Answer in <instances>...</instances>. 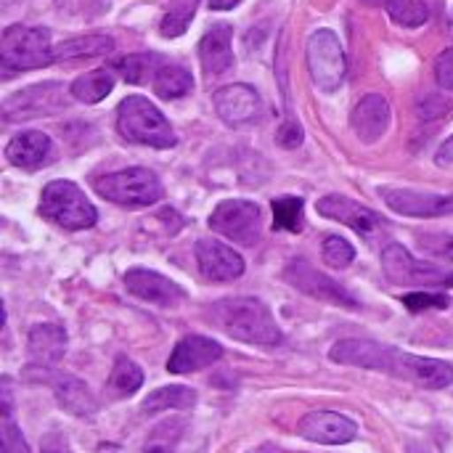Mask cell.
Wrapping results in <instances>:
<instances>
[{
  "label": "cell",
  "mask_w": 453,
  "mask_h": 453,
  "mask_svg": "<svg viewBox=\"0 0 453 453\" xmlns=\"http://www.w3.org/2000/svg\"><path fill=\"white\" fill-rule=\"evenodd\" d=\"M329 358L342 366L382 372V374L422 385L427 390H443L453 385V366L449 361L411 356V353H403L398 348L380 345L372 340H342L329 350Z\"/></svg>",
  "instance_id": "obj_1"
},
{
  "label": "cell",
  "mask_w": 453,
  "mask_h": 453,
  "mask_svg": "<svg viewBox=\"0 0 453 453\" xmlns=\"http://www.w3.org/2000/svg\"><path fill=\"white\" fill-rule=\"evenodd\" d=\"M212 324L223 329L228 337L260 345V348H279L284 334L271 313V308L257 297H226L210 308Z\"/></svg>",
  "instance_id": "obj_2"
},
{
  "label": "cell",
  "mask_w": 453,
  "mask_h": 453,
  "mask_svg": "<svg viewBox=\"0 0 453 453\" xmlns=\"http://www.w3.org/2000/svg\"><path fill=\"white\" fill-rule=\"evenodd\" d=\"M117 130L125 141L151 149H173L178 135L170 119L143 96H127L117 109Z\"/></svg>",
  "instance_id": "obj_3"
},
{
  "label": "cell",
  "mask_w": 453,
  "mask_h": 453,
  "mask_svg": "<svg viewBox=\"0 0 453 453\" xmlns=\"http://www.w3.org/2000/svg\"><path fill=\"white\" fill-rule=\"evenodd\" d=\"M40 215L64 231L93 228L98 212L82 188L72 180H50L40 194Z\"/></svg>",
  "instance_id": "obj_4"
},
{
  "label": "cell",
  "mask_w": 453,
  "mask_h": 453,
  "mask_svg": "<svg viewBox=\"0 0 453 453\" xmlns=\"http://www.w3.org/2000/svg\"><path fill=\"white\" fill-rule=\"evenodd\" d=\"M53 61H56V56H53L48 29L27 27V24L5 27V32L0 37V64H3L5 74L42 69Z\"/></svg>",
  "instance_id": "obj_5"
},
{
  "label": "cell",
  "mask_w": 453,
  "mask_h": 453,
  "mask_svg": "<svg viewBox=\"0 0 453 453\" xmlns=\"http://www.w3.org/2000/svg\"><path fill=\"white\" fill-rule=\"evenodd\" d=\"M93 188L104 199L122 204V207H149V204H157L165 194L157 173H151L149 167H127V170L101 175L93 180Z\"/></svg>",
  "instance_id": "obj_6"
},
{
  "label": "cell",
  "mask_w": 453,
  "mask_h": 453,
  "mask_svg": "<svg viewBox=\"0 0 453 453\" xmlns=\"http://www.w3.org/2000/svg\"><path fill=\"white\" fill-rule=\"evenodd\" d=\"M305 58H308L311 80L319 90H324V93L340 90V85L345 82L348 58H345L340 37L332 29H316L308 37Z\"/></svg>",
  "instance_id": "obj_7"
},
{
  "label": "cell",
  "mask_w": 453,
  "mask_h": 453,
  "mask_svg": "<svg viewBox=\"0 0 453 453\" xmlns=\"http://www.w3.org/2000/svg\"><path fill=\"white\" fill-rule=\"evenodd\" d=\"M72 90L61 82H40L29 85L3 101V119L5 122H24L37 117H50L66 109Z\"/></svg>",
  "instance_id": "obj_8"
},
{
  "label": "cell",
  "mask_w": 453,
  "mask_h": 453,
  "mask_svg": "<svg viewBox=\"0 0 453 453\" xmlns=\"http://www.w3.org/2000/svg\"><path fill=\"white\" fill-rule=\"evenodd\" d=\"M382 271L401 287H453V271L417 260L406 247L388 244L382 250Z\"/></svg>",
  "instance_id": "obj_9"
},
{
  "label": "cell",
  "mask_w": 453,
  "mask_h": 453,
  "mask_svg": "<svg viewBox=\"0 0 453 453\" xmlns=\"http://www.w3.org/2000/svg\"><path fill=\"white\" fill-rule=\"evenodd\" d=\"M210 228L242 247H255L263 236V215L255 202L226 199L210 215Z\"/></svg>",
  "instance_id": "obj_10"
},
{
  "label": "cell",
  "mask_w": 453,
  "mask_h": 453,
  "mask_svg": "<svg viewBox=\"0 0 453 453\" xmlns=\"http://www.w3.org/2000/svg\"><path fill=\"white\" fill-rule=\"evenodd\" d=\"M284 279H287L295 289H300L303 295H308V297H313V300H321V303H329V305H340V308H350V311L358 308L356 297H353L345 287H340V281H334V279H329L326 273L316 271V268H313L308 260H303V257H295V260L284 268Z\"/></svg>",
  "instance_id": "obj_11"
},
{
  "label": "cell",
  "mask_w": 453,
  "mask_h": 453,
  "mask_svg": "<svg viewBox=\"0 0 453 453\" xmlns=\"http://www.w3.org/2000/svg\"><path fill=\"white\" fill-rule=\"evenodd\" d=\"M215 111L218 117L228 125V127H247L255 125L263 114V98L252 85L244 82H234L226 85L220 90H215L212 96Z\"/></svg>",
  "instance_id": "obj_12"
},
{
  "label": "cell",
  "mask_w": 453,
  "mask_h": 453,
  "mask_svg": "<svg viewBox=\"0 0 453 453\" xmlns=\"http://www.w3.org/2000/svg\"><path fill=\"white\" fill-rule=\"evenodd\" d=\"M380 196L393 212L406 215V218H438V215L453 212V194H422L411 188L382 186Z\"/></svg>",
  "instance_id": "obj_13"
},
{
  "label": "cell",
  "mask_w": 453,
  "mask_h": 453,
  "mask_svg": "<svg viewBox=\"0 0 453 453\" xmlns=\"http://www.w3.org/2000/svg\"><path fill=\"white\" fill-rule=\"evenodd\" d=\"M194 252H196L199 273L207 281L226 284V281H234L244 273V257L234 247H228L218 239H199Z\"/></svg>",
  "instance_id": "obj_14"
},
{
  "label": "cell",
  "mask_w": 453,
  "mask_h": 453,
  "mask_svg": "<svg viewBox=\"0 0 453 453\" xmlns=\"http://www.w3.org/2000/svg\"><path fill=\"white\" fill-rule=\"evenodd\" d=\"M297 433L319 446H345L356 441L358 425L337 411H311L300 419Z\"/></svg>",
  "instance_id": "obj_15"
},
{
  "label": "cell",
  "mask_w": 453,
  "mask_h": 453,
  "mask_svg": "<svg viewBox=\"0 0 453 453\" xmlns=\"http://www.w3.org/2000/svg\"><path fill=\"white\" fill-rule=\"evenodd\" d=\"M316 210L329 218V220H337V223H345L348 228H353L356 234L361 236H372L374 231L385 228L388 223L382 220L380 212H374L372 207H364L342 194H329V196H321Z\"/></svg>",
  "instance_id": "obj_16"
},
{
  "label": "cell",
  "mask_w": 453,
  "mask_h": 453,
  "mask_svg": "<svg viewBox=\"0 0 453 453\" xmlns=\"http://www.w3.org/2000/svg\"><path fill=\"white\" fill-rule=\"evenodd\" d=\"M122 281H125V289L143 303L178 305L186 297V289L180 284H175L173 279H167L157 271H149V268H130Z\"/></svg>",
  "instance_id": "obj_17"
},
{
  "label": "cell",
  "mask_w": 453,
  "mask_h": 453,
  "mask_svg": "<svg viewBox=\"0 0 453 453\" xmlns=\"http://www.w3.org/2000/svg\"><path fill=\"white\" fill-rule=\"evenodd\" d=\"M390 119H393L390 101L382 93H369L356 104L350 114V127L361 143H377L388 133Z\"/></svg>",
  "instance_id": "obj_18"
},
{
  "label": "cell",
  "mask_w": 453,
  "mask_h": 453,
  "mask_svg": "<svg viewBox=\"0 0 453 453\" xmlns=\"http://www.w3.org/2000/svg\"><path fill=\"white\" fill-rule=\"evenodd\" d=\"M220 356H223V348L215 340L202 337V334H188L170 353L167 372L170 374H194V372H202V369L212 366L215 361H220Z\"/></svg>",
  "instance_id": "obj_19"
},
{
  "label": "cell",
  "mask_w": 453,
  "mask_h": 453,
  "mask_svg": "<svg viewBox=\"0 0 453 453\" xmlns=\"http://www.w3.org/2000/svg\"><path fill=\"white\" fill-rule=\"evenodd\" d=\"M5 159L13 165V167H21V170H42L48 167L53 159H56V149H53V141L40 133V130H27V133H19L8 141L5 146Z\"/></svg>",
  "instance_id": "obj_20"
},
{
  "label": "cell",
  "mask_w": 453,
  "mask_h": 453,
  "mask_svg": "<svg viewBox=\"0 0 453 453\" xmlns=\"http://www.w3.org/2000/svg\"><path fill=\"white\" fill-rule=\"evenodd\" d=\"M66 353V332L58 324H37L27 337V356L29 364L37 369L56 366Z\"/></svg>",
  "instance_id": "obj_21"
},
{
  "label": "cell",
  "mask_w": 453,
  "mask_h": 453,
  "mask_svg": "<svg viewBox=\"0 0 453 453\" xmlns=\"http://www.w3.org/2000/svg\"><path fill=\"white\" fill-rule=\"evenodd\" d=\"M231 27L228 24H215L212 29L204 32L199 42V61L207 77H220L234 66V48H231Z\"/></svg>",
  "instance_id": "obj_22"
},
{
  "label": "cell",
  "mask_w": 453,
  "mask_h": 453,
  "mask_svg": "<svg viewBox=\"0 0 453 453\" xmlns=\"http://www.w3.org/2000/svg\"><path fill=\"white\" fill-rule=\"evenodd\" d=\"M53 393L56 401L64 411L74 414V417H93L96 414V398L90 395L88 385L72 374H58L53 380Z\"/></svg>",
  "instance_id": "obj_23"
},
{
  "label": "cell",
  "mask_w": 453,
  "mask_h": 453,
  "mask_svg": "<svg viewBox=\"0 0 453 453\" xmlns=\"http://www.w3.org/2000/svg\"><path fill=\"white\" fill-rule=\"evenodd\" d=\"M114 50V40L109 35H80L72 40H64L53 48L56 61H74V58H96Z\"/></svg>",
  "instance_id": "obj_24"
},
{
  "label": "cell",
  "mask_w": 453,
  "mask_h": 453,
  "mask_svg": "<svg viewBox=\"0 0 453 453\" xmlns=\"http://www.w3.org/2000/svg\"><path fill=\"white\" fill-rule=\"evenodd\" d=\"M151 85H154V93L159 98L175 101V98H183V96H188L194 90V77L180 64H162L159 72L154 74Z\"/></svg>",
  "instance_id": "obj_25"
},
{
  "label": "cell",
  "mask_w": 453,
  "mask_h": 453,
  "mask_svg": "<svg viewBox=\"0 0 453 453\" xmlns=\"http://www.w3.org/2000/svg\"><path fill=\"white\" fill-rule=\"evenodd\" d=\"M0 393H3V414H0V453H32L19 425L13 422V401H11V380L3 377L0 382Z\"/></svg>",
  "instance_id": "obj_26"
},
{
  "label": "cell",
  "mask_w": 453,
  "mask_h": 453,
  "mask_svg": "<svg viewBox=\"0 0 453 453\" xmlns=\"http://www.w3.org/2000/svg\"><path fill=\"white\" fill-rule=\"evenodd\" d=\"M196 403V393L183 385H167L146 395L143 401V414H159V411H178V409H191Z\"/></svg>",
  "instance_id": "obj_27"
},
{
  "label": "cell",
  "mask_w": 453,
  "mask_h": 453,
  "mask_svg": "<svg viewBox=\"0 0 453 453\" xmlns=\"http://www.w3.org/2000/svg\"><path fill=\"white\" fill-rule=\"evenodd\" d=\"M72 98L82 104H98L114 90V74L109 69H93L72 82Z\"/></svg>",
  "instance_id": "obj_28"
},
{
  "label": "cell",
  "mask_w": 453,
  "mask_h": 453,
  "mask_svg": "<svg viewBox=\"0 0 453 453\" xmlns=\"http://www.w3.org/2000/svg\"><path fill=\"white\" fill-rule=\"evenodd\" d=\"M162 61L157 53H133L125 56L114 64V69L130 82V85H146L149 80H154V74L159 72Z\"/></svg>",
  "instance_id": "obj_29"
},
{
  "label": "cell",
  "mask_w": 453,
  "mask_h": 453,
  "mask_svg": "<svg viewBox=\"0 0 453 453\" xmlns=\"http://www.w3.org/2000/svg\"><path fill=\"white\" fill-rule=\"evenodd\" d=\"M141 385H143V372H141V366L133 364L130 358L119 356V358L114 361L111 374H109V390H111V395L127 398V395L138 393Z\"/></svg>",
  "instance_id": "obj_30"
},
{
  "label": "cell",
  "mask_w": 453,
  "mask_h": 453,
  "mask_svg": "<svg viewBox=\"0 0 453 453\" xmlns=\"http://www.w3.org/2000/svg\"><path fill=\"white\" fill-rule=\"evenodd\" d=\"M273 228L300 234L305 226V202L303 196H279L273 199Z\"/></svg>",
  "instance_id": "obj_31"
},
{
  "label": "cell",
  "mask_w": 453,
  "mask_h": 453,
  "mask_svg": "<svg viewBox=\"0 0 453 453\" xmlns=\"http://www.w3.org/2000/svg\"><path fill=\"white\" fill-rule=\"evenodd\" d=\"M380 5L388 8L390 19L401 27L417 29L422 24H427L430 19V8L425 0H380Z\"/></svg>",
  "instance_id": "obj_32"
},
{
  "label": "cell",
  "mask_w": 453,
  "mask_h": 453,
  "mask_svg": "<svg viewBox=\"0 0 453 453\" xmlns=\"http://www.w3.org/2000/svg\"><path fill=\"white\" fill-rule=\"evenodd\" d=\"M167 3L170 5H167V11L162 16L159 32H162V37H180L191 24L199 0H167Z\"/></svg>",
  "instance_id": "obj_33"
},
{
  "label": "cell",
  "mask_w": 453,
  "mask_h": 453,
  "mask_svg": "<svg viewBox=\"0 0 453 453\" xmlns=\"http://www.w3.org/2000/svg\"><path fill=\"white\" fill-rule=\"evenodd\" d=\"M321 255H324V263H326L329 268H337V271L348 268V265L356 260L353 244H350L348 239H342V236H326V242H324V247H321Z\"/></svg>",
  "instance_id": "obj_34"
},
{
  "label": "cell",
  "mask_w": 453,
  "mask_h": 453,
  "mask_svg": "<svg viewBox=\"0 0 453 453\" xmlns=\"http://www.w3.org/2000/svg\"><path fill=\"white\" fill-rule=\"evenodd\" d=\"M419 247L427 255H433V257L453 260V236H449V234H427V236H419Z\"/></svg>",
  "instance_id": "obj_35"
},
{
  "label": "cell",
  "mask_w": 453,
  "mask_h": 453,
  "mask_svg": "<svg viewBox=\"0 0 453 453\" xmlns=\"http://www.w3.org/2000/svg\"><path fill=\"white\" fill-rule=\"evenodd\" d=\"M449 297L446 295H433V292H414V295H406L403 297V305L409 308V311H414V313H419V311H430V308H438V311H443V308H449Z\"/></svg>",
  "instance_id": "obj_36"
},
{
  "label": "cell",
  "mask_w": 453,
  "mask_h": 453,
  "mask_svg": "<svg viewBox=\"0 0 453 453\" xmlns=\"http://www.w3.org/2000/svg\"><path fill=\"white\" fill-rule=\"evenodd\" d=\"M435 80L443 90L453 93V48H446L435 58Z\"/></svg>",
  "instance_id": "obj_37"
},
{
  "label": "cell",
  "mask_w": 453,
  "mask_h": 453,
  "mask_svg": "<svg viewBox=\"0 0 453 453\" xmlns=\"http://www.w3.org/2000/svg\"><path fill=\"white\" fill-rule=\"evenodd\" d=\"M276 141H279L284 149H297V146L303 143V127H300L295 119H287V122L279 127V133H276Z\"/></svg>",
  "instance_id": "obj_38"
},
{
  "label": "cell",
  "mask_w": 453,
  "mask_h": 453,
  "mask_svg": "<svg viewBox=\"0 0 453 453\" xmlns=\"http://www.w3.org/2000/svg\"><path fill=\"white\" fill-rule=\"evenodd\" d=\"M435 162L441 165V167H453V135L441 146V151H438V157H435Z\"/></svg>",
  "instance_id": "obj_39"
},
{
  "label": "cell",
  "mask_w": 453,
  "mask_h": 453,
  "mask_svg": "<svg viewBox=\"0 0 453 453\" xmlns=\"http://www.w3.org/2000/svg\"><path fill=\"white\" fill-rule=\"evenodd\" d=\"M242 0H210V8L212 11H228V8H234V5H239Z\"/></svg>",
  "instance_id": "obj_40"
},
{
  "label": "cell",
  "mask_w": 453,
  "mask_h": 453,
  "mask_svg": "<svg viewBox=\"0 0 453 453\" xmlns=\"http://www.w3.org/2000/svg\"><path fill=\"white\" fill-rule=\"evenodd\" d=\"M48 453H72L66 446H61V449H48Z\"/></svg>",
  "instance_id": "obj_41"
},
{
  "label": "cell",
  "mask_w": 453,
  "mask_h": 453,
  "mask_svg": "<svg viewBox=\"0 0 453 453\" xmlns=\"http://www.w3.org/2000/svg\"><path fill=\"white\" fill-rule=\"evenodd\" d=\"M146 453H173V451H167V449H162V446H157V449H149Z\"/></svg>",
  "instance_id": "obj_42"
},
{
  "label": "cell",
  "mask_w": 453,
  "mask_h": 453,
  "mask_svg": "<svg viewBox=\"0 0 453 453\" xmlns=\"http://www.w3.org/2000/svg\"><path fill=\"white\" fill-rule=\"evenodd\" d=\"M451 32H453V11H451Z\"/></svg>",
  "instance_id": "obj_43"
},
{
  "label": "cell",
  "mask_w": 453,
  "mask_h": 453,
  "mask_svg": "<svg viewBox=\"0 0 453 453\" xmlns=\"http://www.w3.org/2000/svg\"><path fill=\"white\" fill-rule=\"evenodd\" d=\"M257 453H271V451H257Z\"/></svg>",
  "instance_id": "obj_44"
}]
</instances>
